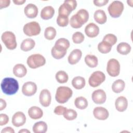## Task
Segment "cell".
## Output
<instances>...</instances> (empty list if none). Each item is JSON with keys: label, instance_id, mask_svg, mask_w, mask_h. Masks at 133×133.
I'll list each match as a JSON object with an SVG mask.
<instances>
[{"label": "cell", "instance_id": "f35d334b", "mask_svg": "<svg viewBox=\"0 0 133 133\" xmlns=\"http://www.w3.org/2000/svg\"><path fill=\"white\" fill-rule=\"evenodd\" d=\"M69 20L68 17L58 15L57 18V23L60 26H66L69 24Z\"/></svg>", "mask_w": 133, "mask_h": 133}, {"label": "cell", "instance_id": "7a4b0ae2", "mask_svg": "<svg viewBox=\"0 0 133 133\" xmlns=\"http://www.w3.org/2000/svg\"><path fill=\"white\" fill-rule=\"evenodd\" d=\"M73 94L72 90L67 86H59L57 88L55 95V99L59 103H66Z\"/></svg>", "mask_w": 133, "mask_h": 133}, {"label": "cell", "instance_id": "836d02e7", "mask_svg": "<svg viewBox=\"0 0 133 133\" xmlns=\"http://www.w3.org/2000/svg\"><path fill=\"white\" fill-rule=\"evenodd\" d=\"M57 34L56 29L52 26L46 28L44 31V36L48 40H52L55 38Z\"/></svg>", "mask_w": 133, "mask_h": 133}, {"label": "cell", "instance_id": "f546056e", "mask_svg": "<svg viewBox=\"0 0 133 133\" xmlns=\"http://www.w3.org/2000/svg\"><path fill=\"white\" fill-rule=\"evenodd\" d=\"M74 104L77 109L84 110L87 107L88 103L87 100L85 97L80 96L75 98L74 100Z\"/></svg>", "mask_w": 133, "mask_h": 133}, {"label": "cell", "instance_id": "e575fe53", "mask_svg": "<svg viewBox=\"0 0 133 133\" xmlns=\"http://www.w3.org/2000/svg\"><path fill=\"white\" fill-rule=\"evenodd\" d=\"M63 115L66 120L72 121L77 117V113L73 109H67Z\"/></svg>", "mask_w": 133, "mask_h": 133}, {"label": "cell", "instance_id": "b9f144b4", "mask_svg": "<svg viewBox=\"0 0 133 133\" xmlns=\"http://www.w3.org/2000/svg\"><path fill=\"white\" fill-rule=\"evenodd\" d=\"M108 2V0H94L93 1L94 5L98 7H101L105 5Z\"/></svg>", "mask_w": 133, "mask_h": 133}, {"label": "cell", "instance_id": "4fadbf2b", "mask_svg": "<svg viewBox=\"0 0 133 133\" xmlns=\"http://www.w3.org/2000/svg\"><path fill=\"white\" fill-rule=\"evenodd\" d=\"M51 96L50 91L47 89H43L39 94V100L41 105L44 107H48L51 103Z\"/></svg>", "mask_w": 133, "mask_h": 133}, {"label": "cell", "instance_id": "9a60e30c", "mask_svg": "<svg viewBox=\"0 0 133 133\" xmlns=\"http://www.w3.org/2000/svg\"><path fill=\"white\" fill-rule=\"evenodd\" d=\"M94 117L99 120H105L109 116V111L107 109L102 107H96L93 110Z\"/></svg>", "mask_w": 133, "mask_h": 133}, {"label": "cell", "instance_id": "f6af8a7d", "mask_svg": "<svg viewBox=\"0 0 133 133\" xmlns=\"http://www.w3.org/2000/svg\"><path fill=\"white\" fill-rule=\"evenodd\" d=\"M6 102L3 99H0V111H2L5 109L6 107Z\"/></svg>", "mask_w": 133, "mask_h": 133}, {"label": "cell", "instance_id": "7bdbcfd3", "mask_svg": "<svg viewBox=\"0 0 133 133\" xmlns=\"http://www.w3.org/2000/svg\"><path fill=\"white\" fill-rule=\"evenodd\" d=\"M10 3V0H0V9H3V8L9 6Z\"/></svg>", "mask_w": 133, "mask_h": 133}, {"label": "cell", "instance_id": "5b68a950", "mask_svg": "<svg viewBox=\"0 0 133 133\" xmlns=\"http://www.w3.org/2000/svg\"><path fill=\"white\" fill-rule=\"evenodd\" d=\"M77 6V2L75 0H65L61 5L58 9V15L68 17L70 13L75 9Z\"/></svg>", "mask_w": 133, "mask_h": 133}, {"label": "cell", "instance_id": "7402d4cb", "mask_svg": "<svg viewBox=\"0 0 133 133\" xmlns=\"http://www.w3.org/2000/svg\"><path fill=\"white\" fill-rule=\"evenodd\" d=\"M55 14V9L51 6L44 7L41 10V17L44 20L51 19Z\"/></svg>", "mask_w": 133, "mask_h": 133}, {"label": "cell", "instance_id": "cb8c5ba5", "mask_svg": "<svg viewBox=\"0 0 133 133\" xmlns=\"http://www.w3.org/2000/svg\"><path fill=\"white\" fill-rule=\"evenodd\" d=\"M35 45V41L32 38H28L22 42L20 45V48L23 51H29L32 49Z\"/></svg>", "mask_w": 133, "mask_h": 133}, {"label": "cell", "instance_id": "bcb514c9", "mask_svg": "<svg viewBox=\"0 0 133 133\" xmlns=\"http://www.w3.org/2000/svg\"><path fill=\"white\" fill-rule=\"evenodd\" d=\"M25 2H26L25 0H14V1H13V3H14L15 4L18 5H22V4H23Z\"/></svg>", "mask_w": 133, "mask_h": 133}, {"label": "cell", "instance_id": "d6986e66", "mask_svg": "<svg viewBox=\"0 0 133 133\" xmlns=\"http://www.w3.org/2000/svg\"><path fill=\"white\" fill-rule=\"evenodd\" d=\"M115 106L116 109L121 112L125 111L128 107V100L124 96L118 97L115 101Z\"/></svg>", "mask_w": 133, "mask_h": 133}, {"label": "cell", "instance_id": "277c9868", "mask_svg": "<svg viewBox=\"0 0 133 133\" xmlns=\"http://www.w3.org/2000/svg\"><path fill=\"white\" fill-rule=\"evenodd\" d=\"M1 39L7 49L13 50L17 47L16 37L13 32L11 31L4 32L1 36Z\"/></svg>", "mask_w": 133, "mask_h": 133}, {"label": "cell", "instance_id": "ba28073f", "mask_svg": "<svg viewBox=\"0 0 133 133\" xmlns=\"http://www.w3.org/2000/svg\"><path fill=\"white\" fill-rule=\"evenodd\" d=\"M105 79V75L101 71L94 72L88 79V83L92 87H97L100 86Z\"/></svg>", "mask_w": 133, "mask_h": 133}, {"label": "cell", "instance_id": "3957f363", "mask_svg": "<svg viewBox=\"0 0 133 133\" xmlns=\"http://www.w3.org/2000/svg\"><path fill=\"white\" fill-rule=\"evenodd\" d=\"M26 63L30 68L34 69L45 65L46 59L43 55L39 54H35L28 57Z\"/></svg>", "mask_w": 133, "mask_h": 133}, {"label": "cell", "instance_id": "30bf717a", "mask_svg": "<svg viewBox=\"0 0 133 133\" xmlns=\"http://www.w3.org/2000/svg\"><path fill=\"white\" fill-rule=\"evenodd\" d=\"M70 45V42L68 39L65 38H60L56 41L54 46L52 47L58 52L66 54Z\"/></svg>", "mask_w": 133, "mask_h": 133}, {"label": "cell", "instance_id": "d590c367", "mask_svg": "<svg viewBox=\"0 0 133 133\" xmlns=\"http://www.w3.org/2000/svg\"><path fill=\"white\" fill-rule=\"evenodd\" d=\"M72 41L75 44H81L85 39L84 34L81 32H76L72 35Z\"/></svg>", "mask_w": 133, "mask_h": 133}, {"label": "cell", "instance_id": "7dc6e473", "mask_svg": "<svg viewBox=\"0 0 133 133\" xmlns=\"http://www.w3.org/2000/svg\"><path fill=\"white\" fill-rule=\"evenodd\" d=\"M19 133H30V131L27 129H22L19 131Z\"/></svg>", "mask_w": 133, "mask_h": 133}, {"label": "cell", "instance_id": "d6a6232c", "mask_svg": "<svg viewBox=\"0 0 133 133\" xmlns=\"http://www.w3.org/2000/svg\"><path fill=\"white\" fill-rule=\"evenodd\" d=\"M55 78L57 81L60 84L65 83L68 82L69 79V76L68 74L64 71H58L55 75Z\"/></svg>", "mask_w": 133, "mask_h": 133}, {"label": "cell", "instance_id": "6da1fadb", "mask_svg": "<svg viewBox=\"0 0 133 133\" xmlns=\"http://www.w3.org/2000/svg\"><path fill=\"white\" fill-rule=\"evenodd\" d=\"M1 87L5 94L12 95L18 91L19 84L18 81L14 78L5 77L1 82Z\"/></svg>", "mask_w": 133, "mask_h": 133}, {"label": "cell", "instance_id": "7c38bea8", "mask_svg": "<svg viewBox=\"0 0 133 133\" xmlns=\"http://www.w3.org/2000/svg\"><path fill=\"white\" fill-rule=\"evenodd\" d=\"M92 101L97 104L104 103L107 99V95L105 91L101 89L96 90L93 91L91 95Z\"/></svg>", "mask_w": 133, "mask_h": 133}, {"label": "cell", "instance_id": "74e56055", "mask_svg": "<svg viewBox=\"0 0 133 133\" xmlns=\"http://www.w3.org/2000/svg\"><path fill=\"white\" fill-rule=\"evenodd\" d=\"M102 41L108 42L112 46L113 45L116 44L117 41V37L114 34L110 33V34H106L104 36Z\"/></svg>", "mask_w": 133, "mask_h": 133}, {"label": "cell", "instance_id": "9c48e42d", "mask_svg": "<svg viewBox=\"0 0 133 133\" xmlns=\"http://www.w3.org/2000/svg\"><path fill=\"white\" fill-rule=\"evenodd\" d=\"M107 71L112 77L117 76L120 73V64L118 61L114 58L109 59L107 63Z\"/></svg>", "mask_w": 133, "mask_h": 133}, {"label": "cell", "instance_id": "52a82bcc", "mask_svg": "<svg viewBox=\"0 0 133 133\" xmlns=\"http://www.w3.org/2000/svg\"><path fill=\"white\" fill-rule=\"evenodd\" d=\"M41 26L36 21H32L26 23L23 28L24 33L28 36H36L39 34L41 32Z\"/></svg>", "mask_w": 133, "mask_h": 133}, {"label": "cell", "instance_id": "ee69618b", "mask_svg": "<svg viewBox=\"0 0 133 133\" xmlns=\"http://www.w3.org/2000/svg\"><path fill=\"white\" fill-rule=\"evenodd\" d=\"M1 133H15V130L11 127H6L2 130Z\"/></svg>", "mask_w": 133, "mask_h": 133}, {"label": "cell", "instance_id": "ffe728a7", "mask_svg": "<svg viewBox=\"0 0 133 133\" xmlns=\"http://www.w3.org/2000/svg\"><path fill=\"white\" fill-rule=\"evenodd\" d=\"M28 113L30 117L33 119H39L43 115V110L39 107L36 106H32L30 108Z\"/></svg>", "mask_w": 133, "mask_h": 133}, {"label": "cell", "instance_id": "ac0fdd59", "mask_svg": "<svg viewBox=\"0 0 133 133\" xmlns=\"http://www.w3.org/2000/svg\"><path fill=\"white\" fill-rule=\"evenodd\" d=\"M24 12L28 18H35L38 14V8L35 5L30 3L24 7Z\"/></svg>", "mask_w": 133, "mask_h": 133}, {"label": "cell", "instance_id": "484cf974", "mask_svg": "<svg viewBox=\"0 0 133 133\" xmlns=\"http://www.w3.org/2000/svg\"><path fill=\"white\" fill-rule=\"evenodd\" d=\"M131 49V47L130 45L126 42H121L119 43L116 47L117 51L122 55H126L128 54Z\"/></svg>", "mask_w": 133, "mask_h": 133}, {"label": "cell", "instance_id": "83f0119b", "mask_svg": "<svg viewBox=\"0 0 133 133\" xmlns=\"http://www.w3.org/2000/svg\"><path fill=\"white\" fill-rule=\"evenodd\" d=\"M125 87V82L121 79L115 81L112 85V89L115 93H120L123 91Z\"/></svg>", "mask_w": 133, "mask_h": 133}, {"label": "cell", "instance_id": "5bb4252c", "mask_svg": "<svg viewBox=\"0 0 133 133\" xmlns=\"http://www.w3.org/2000/svg\"><path fill=\"white\" fill-rule=\"evenodd\" d=\"M11 122L15 127H19L22 126L26 122V116L22 112H17L13 115Z\"/></svg>", "mask_w": 133, "mask_h": 133}, {"label": "cell", "instance_id": "8992f818", "mask_svg": "<svg viewBox=\"0 0 133 133\" xmlns=\"http://www.w3.org/2000/svg\"><path fill=\"white\" fill-rule=\"evenodd\" d=\"M124 4L122 2L114 1L108 6V11L111 17L115 18L120 17L124 10Z\"/></svg>", "mask_w": 133, "mask_h": 133}, {"label": "cell", "instance_id": "4316f807", "mask_svg": "<svg viewBox=\"0 0 133 133\" xmlns=\"http://www.w3.org/2000/svg\"><path fill=\"white\" fill-rule=\"evenodd\" d=\"M86 84V81L83 77L77 76L73 78L72 80V85L74 88L76 89H83Z\"/></svg>", "mask_w": 133, "mask_h": 133}, {"label": "cell", "instance_id": "8d00e7d4", "mask_svg": "<svg viewBox=\"0 0 133 133\" xmlns=\"http://www.w3.org/2000/svg\"><path fill=\"white\" fill-rule=\"evenodd\" d=\"M70 24L71 27L74 29H79L83 25V24L77 18L76 14L73 15L71 17L70 20Z\"/></svg>", "mask_w": 133, "mask_h": 133}, {"label": "cell", "instance_id": "e0dca14e", "mask_svg": "<svg viewBox=\"0 0 133 133\" xmlns=\"http://www.w3.org/2000/svg\"><path fill=\"white\" fill-rule=\"evenodd\" d=\"M82 56V52L79 49H75L73 50L68 58V62L72 65H74L78 63Z\"/></svg>", "mask_w": 133, "mask_h": 133}, {"label": "cell", "instance_id": "44dd1931", "mask_svg": "<svg viewBox=\"0 0 133 133\" xmlns=\"http://www.w3.org/2000/svg\"><path fill=\"white\" fill-rule=\"evenodd\" d=\"M12 71L15 76L21 78L26 74L27 69L23 64L18 63L14 66Z\"/></svg>", "mask_w": 133, "mask_h": 133}, {"label": "cell", "instance_id": "c3c4849f", "mask_svg": "<svg viewBox=\"0 0 133 133\" xmlns=\"http://www.w3.org/2000/svg\"><path fill=\"white\" fill-rule=\"evenodd\" d=\"M127 4L128 5H129L130 7H132V0H130V1H127Z\"/></svg>", "mask_w": 133, "mask_h": 133}, {"label": "cell", "instance_id": "603a6c76", "mask_svg": "<svg viewBox=\"0 0 133 133\" xmlns=\"http://www.w3.org/2000/svg\"><path fill=\"white\" fill-rule=\"evenodd\" d=\"M94 17L96 22L100 24L105 23L107 20V17L105 12L102 9L97 10L94 13Z\"/></svg>", "mask_w": 133, "mask_h": 133}, {"label": "cell", "instance_id": "ab89813d", "mask_svg": "<svg viewBox=\"0 0 133 133\" xmlns=\"http://www.w3.org/2000/svg\"><path fill=\"white\" fill-rule=\"evenodd\" d=\"M66 110H67L66 108L62 105H58L55 108V109H54V112L56 115H63V114L65 113Z\"/></svg>", "mask_w": 133, "mask_h": 133}, {"label": "cell", "instance_id": "1f68e13d", "mask_svg": "<svg viewBox=\"0 0 133 133\" xmlns=\"http://www.w3.org/2000/svg\"><path fill=\"white\" fill-rule=\"evenodd\" d=\"M112 46L108 42L102 41L98 45V50L102 54H107L111 51Z\"/></svg>", "mask_w": 133, "mask_h": 133}, {"label": "cell", "instance_id": "8fae6325", "mask_svg": "<svg viewBox=\"0 0 133 133\" xmlns=\"http://www.w3.org/2000/svg\"><path fill=\"white\" fill-rule=\"evenodd\" d=\"M37 85L33 82H25L22 87V92L26 96H32L37 91Z\"/></svg>", "mask_w": 133, "mask_h": 133}, {"label": "cell", "instance_id": "2e32d148", "mask_svg": "<svg viewBox=\"0 0 133 133\" xmlns=\"http://www.w3.org/2000/svg\"><path fill=\"white\" fill-rule=\"evenodd\" d=\"M85 33L89 37H95L99 34V28L94 23H89L85 28Z\"/></svg>", "mask_w": 133, "mask_h": 133}, {"label": "cell", "instance_id": "60d3db41", "mask_svg": "<svg viewBox=\"0 0 133 133\" xmlns=\"http://www.w3.org/2000/svg\"><path fill=\"white\" fill-rule=\"evenodd\" d=\"M9 122V117L6 114L2 113L0 114V125L3 126L7 124Z\"/></svg>", "mask_w": 133, "mask_h": 133}, {"label": "cell", "instance_id": "4dcf8cb0", "mask_svg": "<svg viewBox=\"0 0 133 133\" xmlns=\"http://www.w3.org/2000/svg\"><path fill=\"white\" fill-rule=\"evenodd\" d=\"M76 15L78 20L83 24L86 23L88 20L89 14L88 11L85 9H79L78 11H77Z\"/></svg>", "mask_w": 133, "mask_h": 133}, {"label": "cell", "instance_id": "d4e9b609", "mask_svg": "<svg viewBox=\"0 0 133 133\" xmlns=\"http://www.w3.org/2000/svg\"><path fill=\"white\" fill-rule=\"evenodd\" d=\"M47 125L45 122L39 121L34 124L32 130L34 133H45L47 131Z\"/></svg>", "mask_w": 133, "mask_h": 133}, {"label": "cell", "instance_id": "f1b7e54d", "mask_svg": "<svg viewBox=\"0 0 133 133\" xmlns=\"http://www.w3.org/2000/svg\"><path fill=\"white\" fill-rule=\"evenodd\" d=\"M85 62L89 68H96L98 64V60L97 57L93 55H87L85 57Z\"/></svg>", "mask_w": 133, "mask_h": 133}]
</instances>
